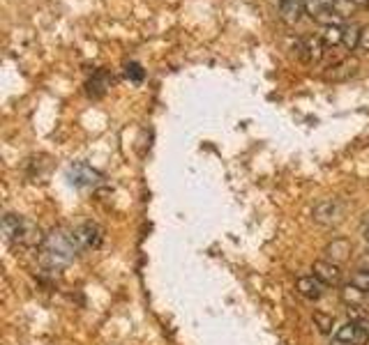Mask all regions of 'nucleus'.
<instances>
[{
    "mask_svg": "<svg viewBox=\"0 0 369 345\" xmlns=\"http://www.w3.org/2000/svg\"><path fill=\"white\" fill-rule=\"evenodd\" d=\"M78 254V244L74 240V233L56 228L44 237V244L39 247V260L44 267L60 270L69 265Z\"/></svg>",
    "mask_w": 369,
    "mask_h": 345,
    "instance_id": "1",
    "label": "nucleus"
},
{
    "mask_svg": "<svg viewBox=\"0 0 369 345\" xmlns=\"http://www.w3.org/2000/svg\"><path fill=\"white\" fill-rule=\"evenodd\" d=\"M344 214H347V207H344V203L337 198L321 200L312 210V219L321 226H340L344 221Z\"/></svg>",
    "mask_w": 369,
    "mask_h": 345,
    "instance_id": "2",
    "label": "nucleus"
},
{
    "mask_svg": "<svg viewBox=\"0 0 369 345\" xmlns=\"http://www.w3.org/2000/svg\"><path fill=\"white\" fill-rule=\"evenodd\" d=\"M72 233H74L76 244H78V251L99 249L102 240H104V228L95 221H83L81 226H76Z\"/></svg>",
    "mask_w": 369,
    "mask_h": 345,
    "instance_id": "3",
    "label": "nucleus"
},
{
    "mask_svg": "<svg viewBox=\"0 0 369 345\" xmlns=\"http://www.w3.org/2000/svg\"><path fill=\"white\" fill-rule=\"evenodd\" d=\"M312 272L323 286H340L342 284V267L330 260H316L312 265Z\"/></svg>",
    "mask_w": 369,
    "mask_h": 345,
    "instance_id": "4",
    "label": "nucleus"
},
{
    "mask_svg": "<svg viewBox=\"0 0 369 345\" xmlns=\"http://www.w3.org/2000/svg\"><path fill=\"white\" fill-rule=\"evenodd\" d=\"M67 177L74 186H92L97 184L99 172L95 168H90L88 163H76V166L67 170Z\"/></svg>",
    "mask_w": 369,
    "mask_h": 345,
    "instance_id": "5",
    "label": "nucleus"
},
{
    "mask_svg": "<svg viewBox=\"0 0 369 345\" xmlns=\"http://www.w3.org/2000/svg\"><path fill=\"white\" fill-rule=\"evenodd\" d=\"M323 284L314 277V274H307V277H300L295 281V290H298V295H302L305 300H309V302H316L323 297Z\"/></svg>",
    "mask_w": 369,
    "mask_h": 345,
    "instance_id": "6",
    "label": "nucleus"
},
{
    "mask_svg": "<svg viewBox=\"0 0 369 345\" xmlns=\"http://www.w3.org/2000/svg\"><path fill=\"white\" fill-rule=\"evenodd\" d=\"M277 10H279V19L293 26V23L302 19L305 10H307V3L305 0H279Z\"/></svg>",
    "mask_w": 369,
    "mask_h": 345,
    "instance_id": "7",
    "label": "nucleus"
},
{
    "mask_svg": "<svg viewBox=\"0 0 369 345\" xmlns=\"http://www.w3.org/2000/svg\"><path fill=\"white\" fill-rule=\"evenodd\" d=\"M23 230H26V219L19 214H5L3 219V235L7 242H21Z\"/></svg>",
    "mask_w": 369,
    "mask_h": 345,
    "instance_id": "8",
    "label": "nucleus"
},
{
    "mask_svg": "<svg viewBox=\"0 0 369 345\" xmlns=\"http://www.w3.org/2000/svg\"><path fill=\"white\" fill-rule=\"evenodd\" d=\"M351 251H353V247H351L349 240L337 237V240H333L330 244L326 247V260L342 265L344 260H349V258H351Z\"/></svg>",
    "mask_w": 369,
    "mask_h": 345,
    "instance_id": "9",
    "label": "nucleus"
},
{
    "mask_svg": "<svg viewBox=\"0 0 369 345\" xmlns=\"http://www.w3.org/2000/svg\"><path fill=\"white\" fill-rule=\"evenodd\" d=\"M358 72V60L356 58H347V60H340L337 65H333L330 69L326 72L328 81H347V78L356 76Z\"/></svg>",
    "mask_w": 369,
    "mask_h": 345,
    "instance_id": "10",
    "label": "nucleus"
},
{
    "mask_svg": "<svg viewBox=\"0 0 369 345\" xmlns=\"http://www.w3.org/2000/svg\"><path fill=\"white\" fill-rule=\"evenodd\" d=\"M340 295H342V302L349 304V307H363V302H365V297H367L363 290H358L353 284L344 286V288L340 290Z\"/></svg>",
    "mask_w": 369,
    "mask_h": 345,
    "instance_id": "11",
    "label": "nucleus"
},
{
    "mask_svg": "<svg viewBox=\"0 0 369 345\" xmlns=\"http://www.w3.org/2000/svg\"><path fill=\"white\" fill-rule=\"evenodd\" d=\"M326 46H337L344 42V26H326L323 33H321Z\"/></svg>",
    "mask_w": 369,
    "mask_h": 345,
    "instance_id": "12",
    "label": "nucleus"
},
{
    "mask_svg": "<svg viewBox=\"0 0 369 345\" xmlns=\"http://www.w3.org/2000/svg\"><path fill=\"white\" fill-rule=\"evenodd\" d=\"M106 85H109V78L104 72H97L95 76L88 81V95L90 97H102L106 92Z\"/></svg>",
    "mask_w": 369,
    "mask_h": 345,
    "instance_id": "13",
    "label": "nucleus"
},
{
    "mask_svg": "<svg viewBox=\"0 0 369 345\" xmlns=\"http://www.w3.org/2000/svg\"><path fill=\"white\" fill-rule=\"evenodd\" d=\"M314 325L319 327V332L321 334H330L333 332V327H335V320H333V316H328V313H323V311H314Z\"/></svg>",
    "mask_w": 369,
    "mask_h": 345,
    "instance_id": "14",
    "label": "nucleus"
},
{
    "mask_svg": "<svg viewBox=\"0 0 369 345\" xmlns=\"http://www.w3.org/2000/svg\"><path fill=\"white\" fill-rule=\"evenodd\" d=\"M358 39H360V26H344V46L349 51L358 49Z\"/></svg>",
    "mask_w": 369,
    "mask_h": 345,
    "instance_id": "15",
    "label": "nucleus"
},
{
    "mask_svg": "<svg viewBox=\"0 0 369 345\" xmlns=\"http://www.w3.org/2000/svg\"><path fill=\"white\" fill-rule=\"evenodd\" d=\"M349 316H351V320L360 329H365V332L369 334V313L367 311H360V307H351L349 309Z\"/></svg>",
    "mask_w": 369,
    "mask_h": 345,
    "instance_id": "16",
    "label": "nucleus"
},
{
    "mask_svg": "<svg viewBox=\"0 0 369 345\" xmlns=\"http://www.w3.org/2000/svg\"><path fill=\"white\" fill-rule=\"evenodd\" d=\"M125 76H127L132 83H141L146 78V72L139 62H127V65H125Z\"/></svg>",
    "mask_w": 369,
    "mask_h": 345,
    "instance_id": "17",
    "label": "nucleus"
},
{
    "mask_svg": "<svg viewBox=\"0 0 369 345\" xmlns=\"http://www.w3.org/2000/svg\"><path fill=\"white\" fill-rule=\"evenodd\" d=\"M351 284L356 286L358 290H363L365 295H369V272H365V270L363 272H356L351 277Z\"/></svg>",
    "mask_w": 369,
    "mask_h": 345,
    "instance_id": "18",
    "label": "nucleus"
},
{
    "mask_svg": "<svg viewBox=\"0 0 369 345\" xmlns=\"http://www.w3.org/2000/svg\"><path fill=\"white\" fill-rule=\"evenodd\" d=\"M358 51L369 53V26H360V39H358Z\"/></svg>",
    "mask_w": 369,
    "mask_h": 345,
    "instance_id": "19",
    "label": "nucleus"
},
{
    "mask_svg": "<svg viewBox=\"0 0 369 345\" xmlns=\"http://www.w3.org/2000/svg\"><path fill=\"white\" fill-rule=\"evenodd\" d=\"M353 5H358V7H369V0H351Z\"/></svg>",
    "mask_w": 369,
    "mask_h": 345,
    "instance_id": "20",
    "label": "nucleus"
},
{
    "mask_svg": "<svg viewBox=\"0 0 369 345\" xmlns=\"http://www.w3.org/2000/svg\"><path fill=\"white\" fill-rule=\"evenodd\" d=\"M365 228H369V212L363 216V230H365Z\"/></svg>",
    "mask_w": 369,
    "mask_h": 345,
    "instance_id": "21",
    "label": "nucleus"
},
{
    "mask_svg": "<svg viewBox=\"0 0 369 345\" xmlns=\"http://www.w3.org/2000/svg\"><path fill=\"white\" fill-rule=\"evenodd\" d=\"M363 237H365V242L369 244V228H365V230H363Z\"/></svg>",
    "mask_w": 369,
    "mask_h": 345,
    "instance_id": "22",
    "label": "nucleus"
},
{
    "mask_svg": "<svg viewBox=\"0 0 369 345\" xmlns=\"http://www.w3.org/2000/svg\"><path fill=\"white\" fill-rule=\"evenodd\" d=\"M330 345H351V343H344V341H337V339H333V343Z\"/></svg>",
    "mask_w": 369,
    "mask_h": 345,
    "instance_id": "23",
    "label": "nucleus"
}]
</instances>
